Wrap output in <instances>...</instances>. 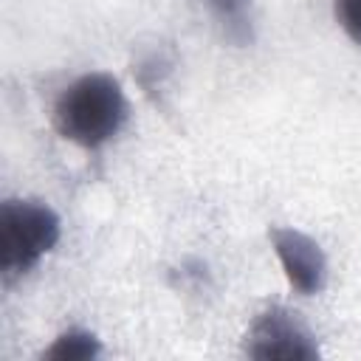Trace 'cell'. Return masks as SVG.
I'll return each mask as SVG.
<instances>
[{
  "label": "cell",
  "instance_id": "1",
  "mask_svg": "<svg viewBox=\"0 0 361 361\" xmlns=\"http://www.w3.org/2000/svg\"><path fill=\"white\" fill-rule=\"evenodd\" d=\"M127 118V99L113 73L93 71L71 82L54 104L56 133L85 149L107 144Z\"/></svg>",
  "mask_w": 361,
  "mask_h": 361
},
{
  "label": "cell",
  "instance_id": "2",
  "mask_svg": "<svg viewBox=\"0 0 361 361\" xmlns=\"http://www.w3.org/2000/svg\"><path fill=\"white\" fill-rule=\"evenodd\" d=\"M59 217L42 200H6L0 209V268L6 276L28 274L59 243Z\"/></svg>",
  "mask_w": 361,
  "mask_h": 361
},
{
  "label": "cell",
  "instance_id": "3",
  "mask_svg": "<svg viewBox=\"0 0 361 361\" xmlns=\"http://www.w3.org/2000/svg\"><path fill=\"white\" fill-rule=\"evenodd\" d=\"M243 350L248 358H257V361H271V358L313 361V358H319L316 336L307 330V324L299 319V313L279 307V305L262 310L254 319Z\"/></svg>",
  "mask_w": 361,
  "mask_h": 361
},
{
  "label": "cell",
  "instance_id": "4",
  "mask_svg": "<svg viewBox=\"0 0 361 361\" xmlns=\"http://www.w3.org/2000/svg\"><path fill=\"white\" fill-rule=\"evenodd\" d=\"M268 240L276 251V259L285 271L288 285L302 296H316L327 285V257L322 245L299 228L274 226Z\"/></svg>",
  "mask_w": 361,
  "mask_h": 361
},
{
  "label": "cell",
  "instance_id": "5",
  "mask_svg": "<svg viewBox=\"0 0 361 361\" xmlns=\"http://www.w3.org/2000/svg\"><path fill=\"white\" fill-rule=\"evenodd\" d=\"M102 353V341L87 330H68L54 338V344L42 353L48 361H87Z\"/></svg>",
  "mask_w": 361,
  "mask_h": 361
},
{
  "label": "cell",
  "instance_id": "6",
  "mask_svg": "<svg viewBox=\"0 0 361 361\" xmlns=\"http://www.w3.org/2000/svg\"><path fill=\"white\" fill-rule=\"evenodd\" d=\"M234 42L251 39V0H203Z\"/></svg>",
  "mask_w": 361,
  "mask_h": 361
},
{
  "label": "cell",
  "instance_id": "7",
  "mask_svg": "<svg viewBox=\"0 0 361 361\" xmlns=\"http://www.w3.org/2000/svg\"><path fill=\"white\" fill-rule=\"evenodd\" d=\"M336 20L344 28V34L361 45V0H336Z\"/></svg>",
  "mask_w": 361,
  "mask_h": 361
}]
</instances>
